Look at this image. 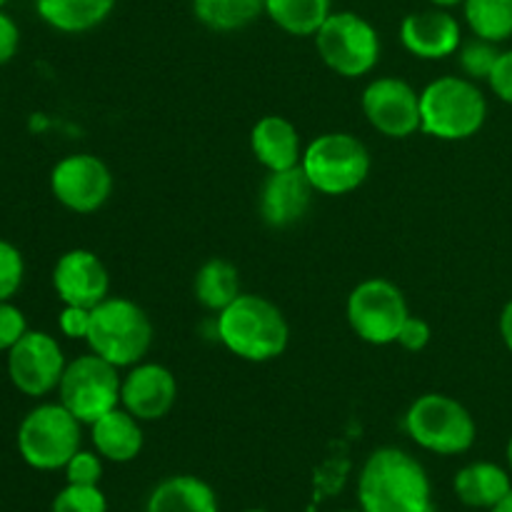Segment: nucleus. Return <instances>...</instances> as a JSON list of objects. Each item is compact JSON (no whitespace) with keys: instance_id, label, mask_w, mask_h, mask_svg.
Segmentation results:
<instances>
[{"instance_id":"14","label":"nucleus","mask_w":512,"mask_h":512,"mask_svg":"<svg viewBox=\"0 0 512 512\" xmlns=\"http://www.w3.org/2000/svg\"><path fill=\"white\" fill-rule=\"evenodd\" d=\"M53 288L63 305L93 310L95 305L110 298V273L93 250H65L53 268Z\"/></svg>"},{"instance_id":"36","label":"nucleus","mask_w":512,"mask_h":512,"mask_svg":"<svg viewBox=\"0 0 512 512\" xmlns=\"http://www.w3.org/2000/svg\"><path fill=\"white\" fill-rule=\"evenodd\" d=\"M500 338H503L505 348L512 353V300L508 305L503 308V313H500Z\"/></svg>"},{"instance_id":"24","label":"nucleus","mask_w":512,"mask_h":512,"mask_svg":"<svg viewBox=\"0 0 512 512\" xmlns=\"http://www.w3.org/2000/svg\"><path fill=\"white\" fill-rule=\"evenodd\" d=\"M333 13V0H265V15L283 33L308 38L323 28Z\"/></svg>"},{"instance_id":"15","label":"nucleus","mask_w":512,"mask_h":512,"mask_svg":"<svg viewBox=\"0 0 512 512\" xmlns=\"http://www.w3.org/2000/svg\"><path fill=\"white\" fill-rule=\"evenodd\" d=\"M178 403V380L173 370L160 363H138L128 368L120 385V408L140 423L163 420Z\"/></svg>"},{"instance_id":"26","label":"nucleus","mask_w":512,"mask_h":512,"mask_svg":"<svg viewBox=\"0 0 512 512\" xmlns=\"http://www.w3.org/2000/svg\"><path fill=\"white\" fill-rule=\"evenodd\" d=\"M463 15L478 38L498 45L512 38V0H465Z\"/></svg>"},{"instance_id":"39","label":"nucleus","mask_w":512,"mask_h":512,"mask_svg":"<svg viewBox=\"0 0 512 512\" xmlns=\"http://www.w3.org/2000/svg\"><path fill=\"white\" fill-rule=\"evenodd\" d=\"M505 458H508V468L512 473V438L508 440V448H505Z\"/></svg>"},{"instance_id":"29","label":"nucleus","mask_w":512,"mask_h":512,"mask_svg":"<svg viewBox=\"0 0 512 512\" xmlns=\"http://www.w3.org/2000/svg\"><path fill=\"white\" fill-rule=\"evenodd\" d=\"M25 280L23 253L13 243L0 238V303L13 300Z\"/></svg>"},{"instance_id":"8","label":"nucleus","mask_w":512,"mask_h":512,"mask_svg":"<svg viewBox=\"0 0 512 512\" xmlns=\"http://www.w3.org/2000/svg\"><path fill=\"white\" fill-rule=\"evenodd\" d=\"M315 48L320 60L340 78H363L375 70L383 45L375 25L363 15L353 10H333L315 33Z\"/></svg>"},{"instance_id":"22","label":"nucleus","mask_w":512,"mask_h":512,"mask_svg":"<svg viewBox=\"0 0 512 512\" xmlns=\"http://www.w3.org/2000/svg\"><path fill=\"white\" fill-rule=\"evenodd\" d=\"M118 0H35V13L45 25L65 35H80L103 25Z\"/></svg>"},{"instance_id":"41","label":"nucleus","mask_w":512,"mask_h":512,"mask_svg":"<svg viewBox=\"0 0 512 512\" xmlns=\"http://www.w3.org/2000/svg\"><path fill=\"white\" fill-rule=\"evenodd\" d=\"M243 512H265V510H243Z\"/></svg>"},{"instance_id":"23","label":"nucleus","mask_w":512,"mask_h":512,"mask_svg":"<svg viewBox=\"0 0 512 512\" xmlns=\"http://www.w3.org/2000/svg\"><path fill=\"white\" fill-rule=\"evenodd\" d=\"M240 290V273L230 260L210 258L198 268L193 278V295L210 313H223L233 303Z\"/></svg>"},{"instance_id":"7","label":"nucleus","mask_w":512,"mask_h":512,"mask_svg":"<svg viewBox=\"0 0 512 512\" xmlns=\"http://www.w3.org/2000/svg\"><path fill=\"white\" fill-rule=\"evenodd\" d=\"M300 168L320 195H348L368 180L373 160L360 138L350 133H323L303 150Z\"/></svg>"},{"instance_id":"30","label":"nucleus","mask_w":512,"mask_h":512,"mask_svg":"<svg viewBox=\"0 0 512 512\" xmlns=\"http://www.w3.org/2000/svg\"><path fill=\"white\" fill-rule=\"evenodd\" d=\"M63 470L70 485H98L103 478V458L93 450H78Z\"/></svg>"},{"instance_id":"3","label":"nucleus","mask_w":512,"mask_h":512,"mask_svg":"<svg viewBox=\"0 0 512 512\" xmlns=\"http://www.w3.org/2000/svg\"><path fill=\"white\" fill-rule=\"evenodd\" d=\"M488 100L475 80L465 75H443L420 90V133L460 143L483 130Z\"/></svg>"},{"instance_id":"27","label":"nucleus","mask_w":512,"mask_h":512,"mask_svg":"<svg viewBox=\"0 0 512 512\" xmlns=\"http://www.w3.org/2000/svg\"><path fill=\"white\" fill-rule=\"evenodd\" d=\"M500 53H503V50L498 48V43L478 38V35H475L473 40H468V43L460 45V50H458L460 70H463L465 78L475 80V83H480V80H488L490 73H493L495 63H498Z\"/></svg>"},{"instance_id":"10","label":"nucleus","mask_w":512,"mask_h":512,"mask_svg":"<svg viewBox=\"0 0 512 512\" xmlns=\"http://www.w3.org/2000/svg\"><path fill=\"white\" fill-rule=\"evenodd\" d=\"M345 315L363 343H398V333L408 320L410 308L403 290L388 278H368L355 285L345 303Z\"/></svg>"},{"instance_id":"32","label":"nucleus","mask_w":512,"mask_h":512,"mask_svg":"<svg viewBox=\"0 0 512 512\" xmlns=\"http://www.w3.org/2000/svg\"><path fill=\"white\" fill-rule=\"evenodd\" d=\"M430 338H433V330H430L428 320L410 313L398 333V345L403 350H408V353H420V350L428 348Z\"/></svg>"},{"instance_id":"37","label":"nucleus","mask_w":512,"mask_h":512,"mask_svg":"<svg viewBox=\"0 0 512 512\" xmlns=\"http://www.w3.org/2000/svg\"><path fill=\"white\" fill-rule=\"evenodd\" d=\"M430 5H433V8H445V10H450V8H458V5H463L465 0H428Z\"/></svg>"},{"instance_id":"34","label":"nucleus","mask_w":512,"mask_h":512,"mask_svg":"<svg viewBox=\"0 0 512 512\" xmlns=\"http://www.w3.org/2000/svg\"><path fill=\"white\" fill-rule=\"evenodd\" d=\"M488 85L503 103L512 105V50L500 53L498 63H495L493 73L488 78Z\"/></svg>"},{"instance_id":"13","label":"nucleus","mask_w":512,"mask_h":512,"mask_svg":"<svg viewBox=\"0 0 512 512\" xmlns=\"http://www.w3.org/2000/svg\"><path fill=\"white\" fill-rule=\"evenodd\" d=\"M370 128L393 140H405L420 130V93L403 78H375L360 98Z\"/></svg>"},{"instance_id":"18","label":"nucleus","mask_w":512,"mask_h":512,"mask_svg":"<svg viewBox=\"0 0 512 512\" xmlns=\"http://www.w3.org/2000/svg\"><path fill=\"white\" fill-rule=\"evenodd\" d=\"M250 150L268 173H278L298 168L305 148L293 120L285 115H263L250 130Z\"/></svg>"},{"instance_id":"21","label":"nucleus","mask_w":512,"mask_h":512,"mask_svg":"<svg viewBox=\"0 0 512 512\" xmlns=\"http://www.w3.org/2000/svg\"><path fill=\"white\" fill-rule=\"evenodd\" d=\"M453 490L460 503L468 505V508L490 510L510 493L512 480L508 470L500 468L498 463L478 460V463H470L463 470H458Z\"/></svg>"},{"instance_id":"28","label":"nucleus","mask_w":512,"mask_h":512,"mask_svg":"<svg viewBox=\"0 0 512 512\" xmlns=\"http://www.w3.org/2000/svg\"><path fill=\"white\" fill-rule=\"evenodd\" d=\"M50 512H108V500L98 485H65L53 498Z\"/></svg>"},{"instance_id":"16","label":"nucleus","mask_w":512,"mask_h":512,"mask_svg":"<svg viewBox=\"0 0 512 512\" xmlns=\"http://www.w3.org/2000/svg\"><path fill=\"white\" fill-rule=\"evenodd\" d=\"M313 195V183H310L300 165L298 168L268 173L258 195L260 218L275 230L293 228L308 215L310 205H313Z\"/></svg>"},{"instance_id":"38","label":"nucleus","mask_w":512,"mask_h":512,"mask_svg":"<svg viewBox=\"0 0 512 512\" xmlns=\"http://www.w3.org/2000/svg\"><path fill=\"white\" fill-rule=\"evenodd\" d=\"M490 512H512V490L503 500H500L498 505H495V508H490Z\"/></svg>"},{"instance_id":"42","label":"nucleus","mask_w":512,"mask_h":512,"mask_svg":"<svg viewBox=\"0 0 512 512\" xmlns=\"http://www.w3.org/2000/svg\"><path fill=\"white\" fill-rule=\"evenodd\" d=\"M343 512H363V510H343Z\"/></svg>"},{"instance_id":"25","label":"nucleus","mask_w":512,"mask_h":512,"mask_svg":"<svg viewBox=\"0 0 512 512\" xmlns=\"http://www.w3.org/2000/svg\"><path fill=\"white\" fill-rule=\"evenodd\" d=\"M265 13V0H193V15L215 33H235Z\"/></svg>"},{"instance_id":"2","label":"nucleus","mask_w":512,"mask_h":512,"mask_svg":"<svg viewBox=\"0 0 512 512\" xmlns=\"http://www.w3.org/2000/svg\"><path fill=\"white\" fill-rule=\"evenodd\" d=\"M215 333L225 350L248 363H270L288 350L290 325L273 300L240 293L215 320Z\"/></svg>"},{"instance_id":"9","label":"nucleus","mask_w":512,"mask_h":512,"mask_svg":"<svg viewBox=\"0 0 512 512\" xmlns=\"http://www.w3.org/2000/svg\"><path fill=\"white\" fill-rule=\"evenodd\" d=\"M120 368L100 355H78L65 365L58 385V400L83 425H93L110 410L120 408Z\"/></svg>"},{"instance_id":"31","label":"nucleus","mask_w":512,"mask_h":512,"mask_svg":"<svg viewBox=\"0 0 512 512\" xmlns=\"http://www.w3.org/2000/svg\"><path fill=\"white\" fill-rule=\"evenodd\" d=\"M28 330V318H25L23 310L10 300H3L0 303V353H8Z\"/></svg>"},{"instance_id":"35","label":"nucleus","mask_w":512,"mask_h":512,"mask_svg":"<svg viewBox=\"0 0 512 512\" xmlns=\"http://www.w3.org/2000/svg\"><path fill=\"white\" fill-rule=\"evenodd\" d=\"M20 48V28L5 10H0V68L15 58Z\"/></svg>"},{"instance_id":"20","label":"nucleus","mask_w":512,"mask_h":512,"mask_svg":"<svg viewBox=\"0 0 512 512\" xmlns=\"http://www.w3.org/2000/svg\"><path fill=\"white\" fill-rule=\"evenodd\" d=\"M145 512H220V503L198 475H170L148 495Z\"/></svg>"},{"instance_id":"12","label":"nucleus","mask_w":512,"mask_h":512,"mask_svg":"<svg viewBox=\"0 0 512 512\" xmlns=\"http://www.w3.org/2000/svg\"><path fill=\"white\" fill-rule=\"evenodd\" d=\"M50 193L70 213L90 215L113 195V173L98 155H65L50 170Z\"/></svg>"},{"instance_id":"17","label":"nucleus","mask_w":512,"mask_h":512,"mask_svg":"<svg viewBox=\"0 0 512 512\" xmlns=\"http://www.w3.org/2000/svg\"><path fill=\"white\" fill-rule=\"evenodd\" d=\"M400 43L420 60H445L463 45V28L450 10H418L400 23Z\"/></svg>"},{"instance_id":"19","label":"nucleus","mask_w":512,"mask_h":512,"mask_svg":"<svg viewBox=\"0 0 512 512\" xmlns=\"http://www.w3.org/2000/svg\"><path fill=\"white\" fill-rule=\"evenodd\" d=\"M95 453L110 463H130L143 453V425L125 408H115L90 425Z\"/></svg>"},{"instance_id":"4","label":"nucleus","mask_w":512,"mask_h":512,"mask_svg":"<svg viewBox=\"0 0 512 512\" xmlns=\"http://www.w3.org/2000/svg\"><path fill=\"white\" fill-rule=\"evenodd\" d=\"M90 353L100 355L115 368H133L143 363L153 345L150 315L130 298H105L90 313L88 330Z\"/></svg>"},{"instance_id":"6","label":"nucleus","mask_w":512,"mask_h":512,"mask_svg":"<svg viewBox=\"0 0 512 512\" xmlns=\"http://www.w3.org/2000/svg\"><path fill=\"white\" fill-rule=\"evenodd\" d=\"M405 433L435 455H463L478 438V425L463 403L445 393H425L405 413Z\"/></svg>"},{"instance_id":"33","label":"nucleus","mask_w":512,"mask_h":512,"mask_svg":"<svg viewBox=\"0 0 512 512\" xmlns=\"http://www.w3.org/2000/svg\"><path fill=\"white\" fill-rule=\"evenodd\" d=\"M90 308H80V305H63L58 315V328L65 338L70 340H85L90 330Z\"/></svg>"},{"instance_id":"11","label":"nucleus","mask_w":512,"mask_h":512,"mask_svg":"<svg viewBox=\"0 0 512 512\" xmlns=\"http://www.w3.org/2000/svg\"><path fill=\"white\" fill-rule=\"evenodd\" d=\"M8 378L18 393L28 398H45L58 390L65 373L63 348L45 330H28L13 348L8 350Z\"/></svg>"},{"instance_id":"40","label":"nucleus","mask_w":512,"mask_h":512,"mask_svg":"<svg viewBox=\"0 0 512 512\" xmlns=\"http://www.w3.org/2000/svg\"><path fill=\"white\" fill-rule=\"evenodd\" d=\"M8 3H10V0H0V10H3Z\"/></svg>"},{"instance_id":"1","label":"nucleus","mask_w":512,"mask_h":512,"mask_svg":"<svg viewBox=\"0 0 512 512\" xmlns=\"http://www.w3.org/2000/svg\"><path fill=\"white\" fill-rule=\"evenodd\" d=\"M358 503L363 512H430L433 488L418 458L400 448H378L360 470Z\"/></svg>"},{"instance_id":"5","label":"nucleus","mask_w":512,"mask_h":512,"mask_svg":"<svg viewBox=\"0 0 512 512\" xmlns=\"http://www.w3.org/2000/svg\"><path fill=\"white\" fill-rule=\"evenodd\" d=\"M20 458L25 465L43 473L63 470L83 443V423L63 403H40L20 420L18 435Z\"/></svg>"}]
</instances>
